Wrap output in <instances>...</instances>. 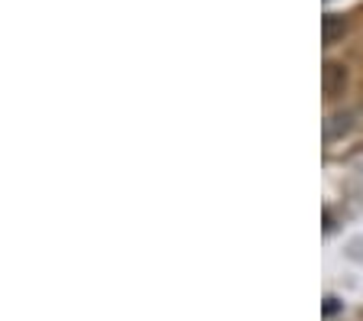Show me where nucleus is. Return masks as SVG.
I'll list each match as a JSON object with an SVG mask.
<instances>
[{"label": "nucleus", "instance_id": "obj_1", "mask_svg": "<svg viewBox=\"0 0 363 321\" xmlns=\"http://www.w3.org/2000/svg\"><path fill=\"white\" fill-rule=\"evenodd\" d=\"M344 81H347V72H344V65H337V62H328V69H325V94H328V98H334V94L344 88Z\"/></svg>", "mask_w": 363, "mask_h": 321}, {"label": "nucleus", "instance_id": "obj_2", "mask_svg": "<svg viewBox=\"0 0 363 321\" xmlns=\"http://www.w3.org/2000/svg\"><path fill=\"white\" fill-rule=\"evenodd\" d=\"M337 33H344V16L328 13L325 16V43H328V46H331L334 39H337Z\"/></svg>", "mask_w": 363, "mask_h": 321}]
</instances>
